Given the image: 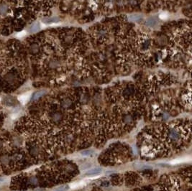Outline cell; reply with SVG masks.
Wrapping results in <instances>:
<instances>
[{"label":"cell","mask_w":192,"mask_h":191,"mask_svg":"<svg viewBox=\"0 0 192 191\" xmlns=\"http://www.w3.org/2000/svg\"><path fill=\"white\" fill-rule=\"evenodd\" d=\"M102 172V169L100 167H96V168H92L89 170H88L86 173L85 175L87 177H94L100 175Z\"/></svg>","instance_id":"1"},{"label":"cell","mask_w":192,"mask_h":191,"mask_svg":"<svg viewBox=\"0 0 192 191\" xmlns=\"http://www.w3.org/2000/svg\"><path fill=\"white\" fill-rule=\"evenodd\" d=\"M157 19L154 17H151L149 19H148V20L146 21L145 22V25L148 26V27H155L156 25H157Z\"/></svg>","instance_id":"2"},{"label":"cell","mask_w":192,"mask_h":191,"mask_svg":"<svg viewBox=\"0 0 192 191\" xmlns=\"http://www.w3.org/2000/svg\"><path fill=\"white\" fill-rule=\"evenodd\" d=\"M69 189V185H61L59 187H57L56 188L53 189L52 191H67Z\"/></svg>","instance_id":"3"},{"label":"cell","mask_w":192,"mask_h":191,"mask_svg":"<svg viewBox=\"0 0 192 191\" xmlns=\"http://www.w3.org/2000/svg\"><path fill=\"white\" fill-rule=\"evenodd\" d=\"M44 94H45V91H38V92H36V93L34 94V95L32 96V100H36V99L39 98L40 97H41L42 96L44 95Z\"/></svg>","instance_id":"4"},{"label":"cell","mask_w":192,"mask_h":191,"mask_svg":"<svg viewBox=\"0 0 192 191\" xmlns=\"http://www.w3.org/2000/svg\"><path fill=\"white\" fill-rule=\"evenodd\" d=\"M28 98H29V96L25 95H22L19 97V100H20V101H21V103H22V104H25V103L27 102V101L28 100Z\"/></svg>","instance_id":"5"},{"label":"cell","mask_w":192,"mask_h":191,"mask_svg":"<svg viewBox=\"0 0 192 191\" xmlns=\"http://www.w3.org/2000/svg\"><path fill=\"white\" fill-rule=\"evenodd\" d=\"M4 181H5V178L4 177H0V185L1 184H3Z\"/></svg>","instance_id":"6"}]
</instances>
